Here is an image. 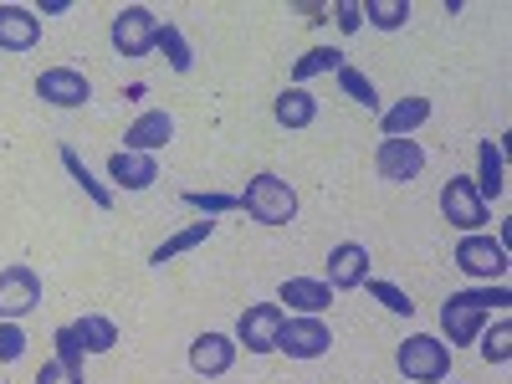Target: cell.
Segmentation results:
<instances>
[{
    "instance_id": "1",
    "label": "cell",
    "mask_w": 512,
    "mask_h": 384,
    "mask_svg": "<svg viewBox=\"0 0 512 384\" xmlns=\"http://www.w3.org/2000/svg\"><path fill=\"white\" fill-rule=\"evenodd\" d=\"M512 303V292L497 282V287H472V292H451L446 303H441V328L446 338L441 344L446 349H466V344H477V333L482 323L492 318V308H507Z\"/></svg>"
},
{
    "instance_id": "2",
    "label": "cell",
    "mask_w": 512,
    "mask_h": 384,
    "mask_svg": "<svg viewBox=\"0 0 512 384\" xmlns=\"http://www.w3.org/2000/svg\"><path fill=\"white\" fill-rule=\"evenodd\" d=\"M236 200H241V210H246L256 226H287V221L297 216V190H292L282 175H272V169L251 175Z\"/></svg>"
},
{
    "instance_id": "3",
    "label": "cell",
    "mask_w": 512,
    "mask_h": 384,
    "mask_svg": "<svg viewBox=\"0 0 512 384\" xmlns=\"http://www.w3.org/2000/svg\"><path fill=\"white\" fill-rule=\"evenodd\" d=\"M395 364L410 384H441L451 374V349L441 344L436 333H410L405 344L395 349Z\"/></svg>"
},
{
    "instance_id": "4",
    "label": "cell",
    "mask_w": 512,
    "mask_h": 384,
    "mask_svg": "<svg viewBox=\"0 0 512 384\" xmlns=\"http://www.w3.org/2000/svg\"><path fill=\"white\" fill-rule=\"evenodd\" d=\"M451 262L466 272V277H477V282H502L507 277V246L497 241V236H482V231H472V236H461L456 241V251H451Z\"/></svg>"
},
{
    "instance_id": "5",
    "label": "cell",
    "mask_w": 512,
    "mask_h": 384,
    "mask_svg": "<svg viewBox=\"0 0 512 384\" xmlns=\"http://www.w3.org/2000/svg\"><path fill=\"white\" fill-rule=\"evenodd\" d=\"M154 31H159V16L149 6H123L108 26V41H113V52L128 57V62H139L154 52Z\"/></svg>"
},
{
    "instance_id": "6",
    "label": "cell",
    "mask_w": 512,
    "mask_h": 384,
    "mask_svg": "<svg viewBox=\"0 0 512 384\" xmlns=\"http://www.w3.org/2000/svg\"><path fill=\"white\" fill-rule=\"evenodd\" d=\"M441 216L456 226V231H482L487 226V200L477 195V185L466 180V175H451L446 185H441Z\"/></svg>"
},
{
    "instance_id": "7",
    "label": "cell",
    "mask_w": 512,
    "mask_h": 384,
    "mask_svg": "<svg viewBox=\"0 0 512 384\" xmlns=\"http://www.w3.org/2000/svg\"><path fill=\"white\" fill-rule=\"evenodd\" d=\"M31 308H41V277L36 267L16 262L0 272V323H21Z\"/></svg>"
},
{
    "instance_id": "8",
    "label": "cell",
    "mask_w": 512,
    "mask_h": 384,
    "mask_svg": "<svg viewBox=\"0 0 512 384\" xmlns=\"http://www.w3.org/2000/svg\"><path fill=\"white\" fill-rule=\"evenodd\" d=\"M277 349L287 354V359H323L328 349H333V328L323 323V318H287L282 323V333H277Z\"/></svg>"
},
{
    "instance_id": "9",
    "label": "cell",
    "mask_w": 512,
    "mask_h": 384,
    "mask_svg": "<svg viewBox=\"0 0 512 384\" xmlns=\"http://www.w3.org/2000/svg\"><path fill=\"white\" fill-rule=\"evenodd\" d=\"M282 323H287L282 303H251L236 323V344H246V354H272Z\"/></svg>"
},
{
    "instance_id": "10",
    "label": "cell",
    "mask_w": 512,
    "mask_h": 384,
    "mask_svg": "<svg viewBox=\"0 0 512 384\" xmlns=\"http://www.w3.org/2000/svg\"><path fill=\"white\" fill-rule=\"evenodd\" d=\"M36 98L52 103V108H82L93 98V82L82 77L77 67H47L36 77Z\"/></svg>"
},
{
    "instance_id": "11",
    "label": "cell",
    "mask_w": 512,
    "mask_h": 384,
    "mask_svg": "<svg viewBox=\"0 0 512 384\" xmlns=\"http://www.w3.org/2000/svg\"><path fill=\"white\" fill-rule=\"evenodd\" d=\"M364 277H369V246H359V241H338V246L328 251L323 282H328L333 292H354V287H364Z\"/></svg>"
},
{
    "instance_id": "12",
    "label": "cell",
    "mask_w": 512,
    "mask_h": 384,
    "mask_svg": "<svg viewBox=\"0 0 512 384\" xmlns=\"http://www.w3.org/2000/svg\"><path fill=\"white\" fill-rule=\"evenodd\" d=\"M374 169H379V180L405 185V180H415L420 169H425V149L415 139H384L374 149Z\"/></svg>"
},
{
    "instance_id": "13",
    "label": "cell",
    "mask_w": 512,
    "mask_h": 384,
    "mask_svg": "<svg viewBox=\"0 0 512 384\" xmlns=\"http://www.w3.org/2000/svg\"><path fill=\"white\" fill-rule=\"evenodd\" d=\"M236 349H241V344H236L231 333H200L195 344H190V369L205 374V379H221V374H231Z\"/></svg>"
},
{
    "instance_id": "14",
    "label": "cell",
    "mask_w": 512,
    "mask_h": 384,
    "mask_svg": "<svg viewBox=\"0 0 512 384\" xmlns=\"http://www.w3.org/2000/svg\"><path fill=\"white\" fill-rule=\"evenodd\" d=\"M169 139H175V118H169L164 108H149V113H139L134 123H128L123 149L128 154H159Z\"/></svg>"
},
{
    "instance_id": "15",
    "label": "cell",
    "mask_w": 512,
    "mask_h": 384,
    "mask_svg": "<svg viewBox=\"0 0 512 384\" xmlns=\"http://www.w3.org/2000/svg\"><path fill=\"white\" fill-rule=\"evenodd\" d=\"M41 41V16L31 6H0V52H31Z\"/></svg>"
},
{
    "instance_id": "16",
    "label": "cell",
    "mask_w": 512,
    "mask_h": 384,
    "mask_svg": "<svg viewBox=\"0 0 512 384\" xmlns=\"http://www.w3.org/2000/svg\"><path fill=\"white\" fill-rule=\"evenodd\" d=\"M108 180H113L118 190H149V185L159 180V159H154V154H128V149H118V154L108 159Z\"/></svg>"
},
{
    "instance_id": "17",
    "label": "cell",
    "mask_w": 512,
    "mask_h": 384,
    "mask_svg": "<svg viewBox=\"0 0 512 384\" xmlns=\"http://www.w3.org/2000/svg\"><path fill=\"white\" fill-rule=\"evenodd\" d=\"M282 303L297 308L303 318H318V313L333 303V287H328L323 277H287V282H282Z\"/></svg>"
},
{
    "instance_id": "18",
    "label": "cell",
    "mask_w": 512,
    "mask_h": 384,
    "mask_svg": "<svg viewBox=\"0 0 512 384\" xmlns=\"http://www.w3.org/2000/svg\"><path fill=\"white\" fill-rule=\"evenodd\" d=\"M477 195L482 200H502V190H507V159H502V144L497 139H482L477 144Z\"/></svg>"
},
{
    "instance_id": "19",
    "label": "cell",
    "mask_w": 512,
    "mask_h": 384,
    "mask_svg": "<svg viewBox=\"0 0 512 384\" xmlns=\"http://www.w3.org/2000/svg\"><path fill=\"white\" fill-rule=\"evenodd\" d=\"M431 118V98H400L390 113L379 118V128H384V139H415V128Z\"/></svg>"
},
{
    "instance_id": "20",
    "label": "cell",
    "mask_w": 512,
    "mask_h": 384,
    "mask_svg": "<svg viewBox=\"0 0 512 384\" xmlns=\"http://www.w3.org/2000/svg\"><path fill=\"white\" fill-rule=\"evenodd\" d=\"M216 236V221H190L185 231H175L169 241H159L154 251H149V267H164V262H175V256H185V251H195L200 241H210Z\"/></svg>"
},
{
    "instance_id": "21",
    "label": "cell",
    "mask_w": 512,
    "mask_h": 384,
    "mask_svg": "<svg viewBox=\"0 0 512 384\" xmlns=\"http://www.w3.org/2000/svg\"><path fill=\"white\" fill-rule=\"evenodd\" d=\"M272 118H277L282 128H308V123L318 118V98H313L308 88H282L277 103H272Z\"/></svg>"
},
{
    "instance_id": "22",
    "label": "cell",
    "mask_w": 512,
    "mask_h": 384,
    "mask_svg": "<svg viewBox=\"0 0 512 384\" xmlns=\"http://www.w3.org/2000/svg\"><path fill=\"white\" fill-rule=\"evenodd\" d=\"M72 333L82 338V354H108V349L118 344V323L103 318V313H82V318L72 323Z\"/></svg>"
},
{
    "instance_id": "23",
    "label": "cell",
    "mask_w": 512,
    "mask_h": 384,
    "mask_svg": "<svg viewBox=\"0 0 512 384\" xmlns=\"http://www.w3.org/2000/svg\"><path fill=\"white\" fill-rule=\"evenodd\" d=\"M62 164H67V175L77 180V190H82V195H88V200H93L98 210H108V205H113V190H108V185H103V180L93 175V169H88V164H82V154H77L72 144H62Z\"/></svg>"
},
{
    "instance_id": "24",
    "label": "cell",
    "mask_w": 512,
    "mask_h": 384,
    "mask_svg": "<svg viewBox=\"0 0 512 384\" xmlns=\"http://www.w3.org/2000/svg\"><path fill=\"white\" fill-rule=\"evenodd\" d=\"M338 67H344V52L338 47H313L292 62V88H303L308 77H323V72H338Z\"/></svg>"
},
{
    "instance_id": "25",
    "label": "cell",
    "mask_w": 512,
    "mask_h": 384,
    "mask_svg": "<svg viewBox=\"0 0 512 384\" xmlns=\"http://www.w3.org/2000/svg\"><path fill=\"white\" fill-rule=\"evenodd\" d=\"M154 47L164 52V62L175 67V72H190V67H195L190 41H185V31H180V26H159V31H154Z\"/></svg>"
},
{
    "instance_id": "26",
    "label": "cell",
    "mask_w": 512,
    "mask_h": 384,
    "mask_svg": "<svg viewBox=\"0 0 512 384\" xmlns=\"http://www.w3.org/2000/svg\"><path fill=\"white\" fill-rule=\"evenodd\" d=\"M369 16L374 31H400L410 21V0H369V6H359Z\"/></svg>"
},
{
    "instance_id": "27",
    "label": "cell",
    "mask_w": 512,
    "mask_h": 384,
    "mask_svg": "<svg viewBox=\"0 0 512 384\" xmlns=\"http://www.w3.org/2000/svg\"><path fill=\"white\" fill-rule=\"evenodd\" d=\"M477 349H482L487 364H507V359H512V323L497 318L487 333H477Z\"/></svg>"
},
{
    "instance_id": "28",
    "label": "cell",
    "mask_w": 512,
    "mask_h": 384,
    "mask_svg": "<svg viewBox=\"0 0 512 384\" xmlns=\"http://www.w3.org/2000/svg\"><path fill=\"white\" fill-rule=\"evenodd\" d=\"M333 77H338V88H344V93H349V98H354L359 108H369V113L379 108V88H374V82H369V77H364L359 67H349V62H344V67H338Z\"/></svg>"
},
{
    "instance_id": "29",
    "label": "cell",
    "mask_w": 512,
    "mask_h": 384,
    "mask_svg": "<svg viewBox=\"0 0 512 384\" xmlns=\"http://www.w3.org/2000/svg\"><path fill=\"white\" fill-rule=\"evenodd\" d=\"M364 282H369V297H374V303H384L395 318H410V313H415V303H410V292H405V287L379 282V277H364Z\"/></svg>"
},
{
    "instance_id": "30",
    "label": "cell",
    "mask_w": 512,
    "mask_h": 384,
    "mask_svg": "<svg viewBox=\"0 0 512 384\" xmlns=\"http://www.w3.org/2000/svg\"><path fill=\"white\" fill-rule=\"evenodd\" d=\"M185 205L205 210V216H226V210H241V200L226 195V190H185Z\"/></svg>"
},
{
    "instance_id": "31",
    "label": "cell",
    "mask_w": 512,
    "mask_h": 384,
    "mask_svg": "<svg viewBox=\"0 0 512 384\" xmlns=\"http://www.w3.org/2000/svg\"><path fill=\"white\" fill-rule=\"evenodd\" d=\"M52 344H57V359H62L67 369H77V374H82V338L72 333V323L52 333Z\"/></svg>"
},
{
    "instance_id": "32",
    "label": "cell",
    "mask_w": 512,
    "mask_h": 384,
    "mask_svg": "<svg viewBox=\"0 0 512 384\" xmlns=\"http://www.w3.org/2000/svg\"><path fill=\"white\" fill-rule=\"evenodd\" d=\"M26 354V328L21 323H0V364H16Z\"/></svg>"
},
{
    "instance_id": "33",
    "label": "cell",
    "mask_w": 512,
    "mask_h": 384,
    "mask_svg": "<svg viewBox=\"0 0 512 384\" xmlns=\"http://www.w3.org/2000/svg\"><path fill=\"white\" fill-rule=\"evenodd\" d=\"M36 384H88V374H77V369H67L62 359H47L36 369Z\"/></svg>"
},
{
    "instance_id": "34",
    "label": "cell",
    "mask_w": 512,
    "mask_h": 384,
    "mask_svg": "<svg viewBox=\"0 0 512 384\" xmlns=\"http://www.w3.org/2000/svg\"><path fill=\"white\" fill-rule=\"evenodd\" d=\"M333 16H338V31H359L364 26V11H359V0H338V6H333Z\"/></svg>"
},
{
    "instance_id": "35",
    "label": "cell",
    "mask_w": 512,
    "mask_h": 384,
    "mask_svg": "<svg viewBox=\"0 0 512 384\" xmlns=\"http://www.w3.org/2000/svg\"><path fill=\"white\" fill-rule=\"evenodd\" d=\"M67 11H72V0H41L36 16H67Z\"/></svg>"
}]
</instances>
